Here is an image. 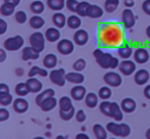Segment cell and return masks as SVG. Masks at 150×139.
<instances>
[{
  "mask_svg": "<svg viewBox=\"0 0 150 139\" xmlns=\"http://www.w3.org/2000/svg\"><path fill=\"white\" fill-rule=\"evenodd\" d=\"M106 129L111 134L118 137H122V138L127 137L132 132L131 127L127 124H125V123L118 124V123H115V122H109L106 126Z\"/></svg>",
  "mask_w": 150,
  "mask_h": 139,
  "instance_id": "cell-1",
  "label": "cell"
},
{
  "mask_svg": "<svg viewBox=\"0 0 150 139\" xmlns=\"http://www.w3.org/2000/svg\"><path fill=\"white\" fill-rule=\"evenodd\" d=\"M94 56L96 57L97 64L102 68H111L112 60L114 56L109 52H103L101 49H96L94 51Z\"/></svg>",
  "mask_w": 150,
  "mask_h": 139,
  "instance_id": "cell-2",
  "label": "cell"
},
{
  "mask_svg": "<svg viewBox=\"0 0 150 139\" xmlns=\"http://www.w3.org/2000/svg\"><path fill=\"white\" fill-rule=\"evenodd\" d=\"M25 40L21 35L13 36V37L7 38L4 41V48L7 51H17L23 47Z\"/></svg>",
  "mask_w": 150,
  "mask_h": 139,
  "instance_id": "cell-3",
  "label": "cell"
},
{
  "mask_svg": "<svg viewBox=\"0 0 150 139\" xmlns=\"http://www.w3.org/2000/svg\"><path fill=\"white\" fill-rule=\"evenodd\" d=\"M45 35L41 33V32L37 31L34 32L31 36H30V45L33 46L35 49H37L39 52H42L45 48Z\"/></svg>",
  "mask_w": 150,
  "mask_h": 139,
  "instance_id": "cell-4",
  "label": "cell"
},
{
  "mask_svg": "<svg viewBox=\"0 0 150 139\" xmlns=\"http://www.w3.org/2000/svg\"><path fill=\"white\" fill-rule=\"evenodd\" d=\"M50 80L57 86L63 87L66 83V71L64 68L52 70L50 73Z\"/></svg>",
  "mask_w": 150,
  "mask_h": 139,
  "instance_id": "cell-5",
  "label": "cell"
},
{
  "mask_svg": "<svg viewBox=\"0 0 150 139\" xmlns=\"http://www.w3.org/2000/svg\"><path fill=\"white\" fill-rule=\"evenodd\" d=\"M104 81L105 83L108 86H111V87H119L122 83V78L116 72H107L104 75Z\"/></svg>",
  "mask_w": 150,
  "mask_h": 139,
  "instance_id": "cell-6",
  "label": "cell"
},
{
  "mask_svg": "<svg viewBox=\"0 0 150 139\" xmlns=\"http://www.w3.org/2000/svg\"><path fill=\"white\" fill-rule=\"evenodd\" d=\"M74 43L70 39H61L58 42L57 49L63 55H69L74 51Z\"/></svg>",
  "mask_w": 150,
  "mask_h": 139,
  "instance_id": "cell-7",
  "label": "cell"
},
{
  "mask_svg": "<svg viewBox=\"0 0 150 139\" xmlns=\"http://www.w3.org/2000/svg\"><path fill=\"white\" fill-rule=\"evenodd\" d=\"M119 72L123 76H131L136 72V64L129 59H125L119 64Z\"/></svg>",
  "mask_w": 150,
  "mask_h": 139,
  "instance_id": "cell-8",
  "label": "cell"
},
{
  "mask_svg": "<svg viewBox=\"0 0 150 139\" xmlns=\"http://www.w3.org/2000/svg\"><path fill=\"white\" fill-rule=\"evenodd\" d=\"M150 58V52H148V50L146 48H137L134 51V59L136 62L140 64H146Z\"/></svg>",
  "mask_w": 150,
  "mask_h": 139,
  "instance_id": "cell-9",
  "label": "cell"
},
{
  "mask_svg": "<svg viewBox=\"0 0 150 139\" xmlns=\"http://www.w3.org/2000/svg\"><path fill=\"white\" fill-rule=\"evenodd\" d=\"M73 39H74V42L76 45L83 46L88 42L90 36H88V31H86V30H83V29H78V30H76V32L74 33Z\"/></svg>",
  "mask_w": 150,
  "mask_h": 139,
  "instance_id": "cell-10",
  "label": "cell"
},
{
  "mask_svg": "<svg viewBox=\"0 0 150 139\" xmlns=\"http://www.w3.org/2000/svg\"><path fill=\"white\" fill-rule=\"evenodd\" d=\"M122 24L127 29H132L135 26L136 19L132 9L127 8L122 11Z\"/></svg>",
  "mask_w": 150,
  "mask_h": 139,
  "instance_id": "cell-11",
  "label": "cell"
},
{
  "mask_svg": "<svg viewBox=\"0 0 150 139\" xmlns=\"http://www.w3.org/2000/svg\"><path fill=\"white\" fill-rule=\"evenodd\" d=\"M71 97L73 98L76 101H80V100L84 99L86 96V88L84 86H82L81 84H78L77 86H74V87L71 89L70 91Z\"/></svg>",
  "mask_w": 150,
  "mask_h": 139,
  "instance_id": "cell-12",
  "label": "cell"
},
{
  "mask_svg": "<svg viewBox=\"0 0 150 139\" xmlns=\"http://www.w3.org/2000/svg\"><path fill=\"white\" fill-rule=\"evenodd\" d=\"M149 79H150V74L145 68H142V70L137 71L135 74V77H134L135 83L139 86H143L145 84H147Z\"/></svg>",
  "mask_w": 150,
  "mask_h": 139,
  "instance_id": "cell-13",
  "label": "cell"
},
{
  "mask_svg": "<svg viewBox=\"0 0 150 139\" xmlns=\"http://www.w3.org/2000/svg\"><path fill=\"white\" fill-rule=\"evenodd\" d=\"M39 55L40 52L37 49H35L33 46H26L22 51V58L25 61L30 59H38Z\"/></svg>",
  "mask_w": 150,
  "mask_h": 139,
  "instance_id": "cell-14",
  "label": "cell"
},
{
  "mask_svg": "<svg viewBox=\"0 0 150 139\" xmlns=\"http://www.w3.org/2000/svg\"><path fill=\"white\" fill-rule=\"evenodd\" d=\"M29 108V102L23 98L21 97L17 98L16 100H13V110H15L16 112L18 114H25L26 112Z\"/></svg>",
  "mask_w": 150,
  "mask_h": 139,
  "instance_id": "cell-15",
  "label": "cell"
},
{
  "mask_svg": "<svg viewBox=\"0 0 150 139\" xmlns=\"http://www.w3.org/2000/svg\"><path fill=\"white\" fill-rule=\"evenodd\" d=\"M120 106L125 112L131 114V112H134L136 110V108H137V103H136L135 99H133V98L125 97L121 100Z\"/></svg>",
  "mask_w": 150,
  "mask_h": 139,
  "instance_id": "cell-16",
  "label": "cell"
},
{
  "mask_svg": "<svg viewBox=\"0 0 150 139\" xmlns=\"http://www.w3.org/2000/svg\"><path fill=\"white\" fill-rule=\"evenodd\" d=\"M26 83H27L31 93H39L41 91L42 87H43V84L41 83V81H39V80L34 77H29V79L26 81Z\"/></svg>",
  "mask_w": 150,
  "mask_h": 139,
  "instance_id": "cell-17",
  "label": "cell"
},
{
  "mask_svg": "<svg viewBox=\"0 0 150 139\" xmlns=\"http://www.w3.org/2000/svg\"><path fill=\"white\" fill-rule=\"evenodd\" d=\"M66 80L70 83L78 85V84H82L84 82V76L77 71L70 72V73L66 74Z\"/></svg>",
  "mask_w": 150,
  "mask_h": 139,
  "instance_id": "cell-18",
  "label": "cell"
},
{
  "mask_svg": "<svg viewBox=\"0 0 150 139\" xmlns=\"http://www.w3.org/2000/svg\"><path fill=\"white\" fill-rule=\"evenodd\" d=\"M117 53H118V55L120 56L121 58H123V59H129L132 56V54H134V50H133V48H132L131 44H129V42H127V43L122 44V45L118 48Z\"/></svg>",
  "mask_w": 150,
  "mask_h": 139,
  "instance_id": "cell-19",
  "label": "cell"
},
{
  "mask_svg": "<svg viewBox=\"0 0 150 139\" xmlns=\"http://www.w3.org/2000/svg\"><path fill=\"white\" fill-rule=\"evenodd\" d=\"M116 122H119L123 119V110L117 102H111V117Z\"/></svg>",
  "mask_w": 150,
  "mask_h": 139,
  "instance_id": "cell-20",
  "label": "cell"
},
{
  "mask_svg": "<svg viewBox=\"0 0 150 139\" xmlns=\"http://www.w3.org/2000/svg\"><path fill=\"white\" fill-rule=\"evenodd\" d=\"M57 104H58V100L56 99V97L50 96V97H47L42 101V103L40 104V108L43 112H50L56 108Z\"/></svg>",
  "mask_w": 150,
  "mask_h": 139,
  "instance_id": "cell-21",
  "label": "cell"
},
{
  "mask_svg": "<svg viewBox=\"0 0 150 139\" xmlns=\"http://www.w3.org/2000/svg\"><path fill=\"white\" fill-rule=\"evenodd\" d=\"M44 35H45L46 40L52 42V43L57 42L61 37V33H60V31H59V28H57V27L56 28H48V29L46 30Z\"/></svg>",
  "mask_w": 150,
  "mask_h": 139,
  "instance_id": "cell-22",
  "label": "cell"
},
{
  "mask_svg": "<svg viewBox=\"0 0 150 139\" xmlns=\"http://www.w3.org/2000/svg\"><path fill=\"white\" fill-rule=\"evenodd\" d=\"M81 17H79V15H70V17L67 19V26H68L70 29L72 30H78L80 27H81V19H80Z\"/></svg>",
  "mask_w": 150,
  "mask_h": 139,
  "instance_id": "cell-23",
  "label": "cell"
},
{
  "mask_svg": "<svg viewBox=\"0 0 150 139\" xmlns=\"http://www.w3.org/2000/svg\"><path fill=\"white\" fill-rule=\"evenodd\" d=\"M57 64H58V57H57L56 54L48 53L44 56L43 66H45L46 68H54Z\"/></svg>",
  "mask_w": 150,
  "mask_h": 139,
  "instance_id": "cell-24",
  "label": "cell"
},
{
  "mask_svg": "<svg viewBox=\"0 0 150 139\" xmlns=\"http://www.w3.org/2000/svg\"><path fill=\"white\" fill-rule=\"evenodd\" d=\"M104 15V10L101 6L96 4H91L88 8V17L91 19H99Z\"/></svg>",
  "mask_w": 150,
  "mask_h": 139,
  "instance_id": "cell-25",
  "label": "cell"
},
{
  "mask_svg": "<svg viewBox=\"0 0 150 139\" xmlns=\"http://www.w3.org/2000/svg\"><path fill=\"white\" fill-rule=\"evenodd\" d=\"M52 23H54V25L56 26L57 28L62 29L67 24L66 17H65V15L62 13H56L52 15Z\"/></svg>",
  "mask_w": 150,
  "mask_h": 139,
  "instance_id": "cell-26",
  "label": "cell"
},
{
  "mask_svg": "<svg viewBox=\"0 0 150 139\" xmlns=\"http://www.w3.org/2000/svg\"><path fill=\"white\" fill-rule=\"evenodd\" d=\"M107 129L101 124H95L93 127V132L97 139H107Z\"/></svg>",
  "mask_w": 150,
  "mask_h": 139,
  "instance_id": "cell-27",
  "label": "cell"
},
{
  "mask_svg": "<svg viewBox=\"0 0 150 139\" xmlns=\"http://www.w3.org/2000/svg\"><path fill=\"white\" fill-rule=\"evenodd\" d=\"M84 101H86V104L88 108H95L99 104V96L94 92H90V93L86 94Z\"/></svg>",
  "mask_w": 150,
  "mask_h": 139,
  "instance_id": "cell-28",
  "label": "cell"
},
{
  "mask_svg": "<svg viewBox=\"0 0 150 139\" xmlns=\"http://www.w3.org/2000/svg\"><path fill=\"white\" fill-rule=\"evenodd\" d=\"M54 94H56V92H54V90L52 88H48V89L43 90V91L40 92V94H38L36 96V99H35L36 104L38 106H40V104L42 103V101L44 99H46L47 97H50V96H54Z\"/></svg>",
  "mask_w": 150,
  "mask_h": 139,
  "instance_id": "cell-29",
  "label": "cell"
},
{
  "mask_svg": "<svg viewBox=\"0 0 150 139\" xmlns=\"http://www.w3.org/2000/svg\"><path fill=\"white\" fill-rule=\"evenodd\" d=\"M72 97H69V96H63L59 100V106H60V110H68L70 108H72L73 102H72Z\"/></svg>",
  "mask_w": 150,
  "mask_h": 139,
  "instance_id": "cell-30",
  "label": "cell"
},
{
  "mask_svg": "<svg viewBox=\"0 0 150 139\" xmlns=\"http://www.w3.org/2000/svg\"><path fill=\"white\" fill-rule=\"evenodd\" d=\"M29 24L33 29L38 30V29H41V28L45 25V21H44V19H42L39 15H35L30 19Z\"/></svg>",
  "mask_w": 150,
  "mask_h": 139,
  "instance_id": "cell-31",
  "label": "cell"
},
{
  "mask_svg": "<svg viewBox=\"0 0 150 139\" xmlns=\"http://www.w3.org/2000/svg\"><path fill=\"white\" fill-rule=\"evenodd\" d=\"M47 6L50 7L52 10L54 11H60L66 5L65 0H47Z\"/></svg>",
  "mask_w": 150,
  "mask_h": 139,
  "instance_id": "cell-32",
  "label": "cell"
},
{
  "mask_svg": "<svg viewBox=\"0 0 150 139\" xmlns=\"http://www.w3.org/2000/svg\"><path fill=\"white\" fill-rule=\"evenodd\" d=\"M16 7L13 4L11 3H8V2H4L1 7H0V13L3 15V17H11L16 10Z\"/></svg>",
  "mask_w": 150,
  "mask_h": 139,
  "instance_id": "cell-33",
  "label": "cell"
},
{
  "mask_svg": "<svg viewBox=\"0 0 150 139\" xmlns=\"http://www.w3.org/2000/svg\"><path fill=\"white\" fill-rule=\"evenodd\" d=\"M45 68H42L38 66H34L31 68V70L28 73L29 77H35V76H41V77H47L48 76V72L46 71Z\"/></svg>",
  "mask_w": 150,
  "mask_h": 139,
  "instance_id": "cell-34",
  "label": "cell"
},
{
  "mask_svg": "<svg viewBox=\"0 0 150 139\" xmlns=\"http://www.w3.org/2000/svg\"><path fill=\"white\" fill-rule=\"evenodd\" d=\"M15 91L18 95L22 96V97L27 96L28 94L30 93V89H29V87H28L27 83H24V82H21V83L17 84V86H16V88H15Z\"/></svg>",
  "mask_w": 150,
  "mask_h": 139,
  "instance_id": "cell-35",
  "label": "cell"
},
{
  "mask_svg": "<svg viewBox=\"0 0 150 139\" xmlns=\"http://www.w3.org/2000/svg\"><path fill=\"white\" fill-rule=\"evenodd\" d=\"M118 6H119V0H106L105 1L104 8L106 13H112L118 8Z\"/></svg>",
  "mask_w": 150,
  "mask_h": 139,
  "instance_id": "cell-36",
  "label": "cell"
},
{
  "mask_svg": "<svg viewBox=\"0 0 150 139\" xmlns=\"http://www.w3.org/2000/svg\"><path fill=\"white\" fill-rule=\"evenodd\" d=\"M44 3L42 1H39V0H36V1H33L30 5V9L32 10V13H35V15H40L44 11Z\"/></svg>",
  "mask_w": 150,
  "mask_h": 139,
  "instance_id": "cell-37",
  "label": "cell"
},
{
  "mask_svg": "<svg viewBox=\"0 0 150 139\" xmlns=\"http://www.w3.org/2000/svg\"><path fill=\"white\" fill-rule=\"evenodd\" d=\"M90 3L88 1H82V2H79V5L77 7V15L79 17H88V8H90Z\"/></svg>",
  "mask_w": 150,
  "mask_h": 139,
  "instance_id": "cell-38",
  "label": "cell"
},
{
  "mask_svg": "<svg viewBox=\"0 0 150 139\" xmlns=\"http://www.w3.org/2000/svg\"><path fill=\"white\" fill-rule=\"evenodd\" d=\"M11 103H13V97L9 92L0 93V104H1V105L7 106Z\"/></svg>",
  "mask_w": 150,
  "mask_h": 139,
  "instance_id": "cell-39",
  "label": "cell"
},
{
  "mask_svg": "<svg viewBox=\"0 0 150 139\" xmlns=\"http://www.w3.org/2000/svg\"><path fill=\"white\" fill-rule=\"evenodd\" d=\"M99 108H100V110L103 115H105V116L110 118L111 117V102L110 101H108V100H103V102H101Z\"/></svg>",
  "mask_w": 150,
  "mask_h": 139,
  "instance_id": "cell-40",
  "label": "cell"
},
{
  "mask_svg": "<svg viewBox=\"0 0 150 139\" xmlns=\"http://www.w3.org/2000/svg\"><path fill=\"white\" fill-rule=\"evenodd\" d=\"M111 95H112V91H111L109 86L101 87L100 90H99V97L102 100H108L111 97Z\"/></svg>",
  "mask_w": 150,
  "mask_h": 139,
  "instance_id": "cell-41",
  "label": "cell"
},
{
  "mask_svg": "<svg viewBox=\"0 0 150 139\" xmlns=\"http://www.w3.org/2000/svg\"><path fill=\"white\" fill-rule=\"evenodd\" d=\"M75 114H76V110L74 106L68 110H60V117L63 121H70L75 116Z\"/></svg>",
  "mask_w": 150,
  "mask_h": 139,
  "instance_id": "cell-42",
  "label": "cell"
},
{
  "mask_svg": "<svg viewBox=\"0 0 150 139\" xmlns=\"http://www.w3.org/2000/svg\"><path fill=\"white\" fill-rule=\"evenodd\" d=\"M86 66V61L84 58H78L76 61L73 64V70L77 72H82Z\"/></svg>",
  "mask_w": 150,
  "mask_h": 139,
  "instance_id": "cell-43",
  "label": "cell"
},
{
  "mask_svg": "<svg viewBox=\"0 0 150 139\" xmlns=\"http://www.w3.org/2000/svg\"><path fill=\"white\" fill-rule=\"evenodd\" d=\"M27 20H28V17L25 11L19 10L16 13V21H17V23L23 25V24H25L26 22H27Z\"/></svg>",
  "mask_w": 150,
  "mask_h": 139,
  "instance_id": "cell-44",
  "label": "cell"
},
{
  "mask_svg": "<svg viewBox=\"0 0 150 139\" xmlns=\"http://www.w3.org/2000/svg\"><path fill=\"white\" fill-rule=\"evenodd\" d=\"M79 5V2L77 0H67L66 1V6L72 13H76L77 11V7Z\"/></svg>",
  "mask_w": 150,
  "mask_h": 139,
  "instance_id": "cell-45",
  "label": "cell"
},
{
  "mask_svg": "<svg viewBox=\"0 0 150 139\" xmlns=\"http://www.w3.org/2000/svg\"><path fill=\"white\" fill-rule=\"evenodd\" d=\"M75 119H76V121L79 123H83L84 121L86 120V112H84L83 110H79L76 112V114H75Z\"/></svg>",
  "mask_w": 150,
  "mask_h": 139,
  "instance_id": "cell-46",
  "label": "cell"
},
{
  "mask_svg": "<svg viewBox=\"0 0 150 139\" xmlns=\"http://www.w3.org/2000/svg\"><path fill=\"white\" fill-rule=\"evenodd\" d=\"M9 116H11V114L6 108H0V122H5L6 120H8Z\"/></svg>",
  "mask_w": 150,
  "mask_h": 139,
  "instance_id": "cell-47",
  "label": "cell"
},
{
  "mask_svg": "<svg viewBox=\"0 0 150 139\" xmlns=\"http://www.w3.org/2000/svg\"><path fill=\"white\" fill-rule=\"evenodd\" d=\"M7 28H8V25L6 22L3 19H0V35L5 34V32L7 31Z\"/></svg>",
  "mask_w": 150,
  "mask_h": 139,
  "instance_id": "cell-48",
  "label": "cell"
},
{
  "mask_svg": "<svg viewBox=\"0 0 150 139\" xmlns=\"http://www.w3.org/2000/svg\"><path fill=\"white\" fill-rule=\"evenodd\" d=\"M142 9L147 15H150V0H145L142 3Z\"/></svg>",
  "mask_w": 150,
  "mask_h": 139,
  "instance_id": "cell-49",
  "label": "cell"
},
{
  "mask_svg": "<svg viewBox=\"0 0 150 139\" xmlns=\"http://www.w3.org/2000/svg\"><path fill=\"white\" fill-rule=\"evenodd\" d=\"M5 92H9L8 85L5 83H1L0 84V93H5Z\"/></svg>",
  "mask_w": 150,
  "mask_h": 139,
  "instance_id": "cell-50",
  "label": "cell"
},
{
  "mask_svg": "<svg viewBox=\"0 0 150 139\" xmlns=\"http://www.w3.org/2000/svg\"><path fill=\"white\" fill-rule=\"evenodd\" d=\"M6 51L7 50L5 49H0V62H3L5 61L6 59Z\"/></svg>",
  "mask_w": 150,
  "mask_h": 139,
  "instance_id": "cell-51",
  "label": "cell"
},
{
  "mask_svg": "<svg viewBox=\"0 0 150 139\" xmlns=\"http://www.w3.org/2000/svg\"><path fill=\"white\" fill-rule=\"evenodd\" d=\"M144 96H145L147 99L150 100V85L146 86L145 88H144Z\"/></svg>",
  "mask_w": 150,
  "mask_h": 139,
  "instance_id": "cell-52",
  "label": "cell"
},
{
  "mask_svg": "<svg viewBox=\"0 0 150 139\" xmlns=\"http://www.w3.org/2000/svg\"><path fill=\"white\" fill-rule=\"evenodd\" d=\"M76 139H90V137L86 133H79V134L76 135Z\"/></svg>",
  "mask_w": 150,
  "mask_h": 139,
  "instance_id": "cell-53",
  "label": "cell"
},
{
  "mask_svg": "<svg viewBox=\"0 0 150 139\" xmlns=\"http://www.w3.org/2000/svg\"><path fill=\"white\" fill-rule=\"evenodd\" d=\"M4 2H8V3H11L13 4L15 6H18L21 2V0H4Z\"/></svg>",
  "mask_w": 150,
  "mask_h": 139,
  "instance_id": "cell-54",
  "label": "cell"
},
{
  "mask_svg": "<svg viewBox=\"0 0 150 139\" xmlns=\"http://www.w3.org/2000/svg\"><path fill=\"white\" fill-rule=\"evenodd\" d=\"M146 35H147L148 38H150V25L147 27V29H146Z\"/></svg>",
  "mask_w": 150,
  "mask_h": 139,
  "instance_id": "cell-55",
  "label": "cell"
},
{
  "mask_svg": "<svg viewBox=\"0 0 150 139\" xmlns=\"http://www.w3.org/2000/svg\"><path fill=\"white\" fill-rule=\"evenodd\" d=\"M146 138H148V139H150V128H148V130L146 131Z\"/></svg>",
  "mask_w": 150,
  "mask_h": 139,
  "instance_id": "cell-56",
  "label": "cell"
}]
</instances>
